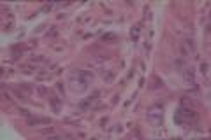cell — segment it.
<instances>
[{
    "label": "cell",
    "instance_id": "cell-1",
    "mask_svg": "<svg viewBox=\"0 0 211 140\" xmlns=\"http://www.w3.org/2000/svg\"><path fill=\"white\" fill-rule=\"evenodd\" d=\"M92 81H93V74L88 70H72L69 75V86L74 93H85L90 88Z\"/></svg>",
    "mask_w": 211,
    "mask_h": 140
},
{
    "label": "cell",
    "instance_id": "cell-2",
    "mask_svg": "<svg viewBox=\"0 0 211 140\" xmlns=\"http://www.w3.org/2000/svg\"><path fill=\"white\" fill-rule=\"evenodd\" d=\"M195 119H197L195 107H188V105H180L174 114V122L178 126H183V128L192 126L195 122Z\"/></svg>",
    "mask_w": 211,
    "mask_h": 140
},
{
    "label": "cell",
    "instance_id": "cell-3",
    "mask_svg": "<svg viewBox=\"0 0 211 140\" xmlns=\"http://www.w3.org/2000/svg\"><path fill=\"white\" fill-rule=\"evenodd\" d=\"M146 119H148V122L153 128H160L162 121H164V105L162 103H153L151 107H148Z\"/></svg>",
    "mask_w": 211,
    "mask_h": 140
},
{
    "label": "cell",
    "instance_id": "cell-4",
    "mask_svg": "<svg viewBox=\"0 0 211 140\" xmlns=\"http://www.w3.org/2000/svg\"><path fill=\"white\" fill-rule=\"evenodd\" d=\"M183 82L187 88H192V89H197V79H195V72H193L192 67H187L183 70Z\"/></svg>",
    "mask_w": 211,
    "mask_h": 140
},
{
    "label": "cell",
    "instance_id": "cell-5",
    "mask_svg": "<svg viewBox=\"0 0 211 140\" xmlns=\"http://www.w3.org/2000/svg\"><path fill=\"white\" fill-rule=\"evenodd\" d=\"M99 96H100V93H99V91H93V95L88 96V98H85V100H83L79 105H77V109H79L81 112H86V110L90 109V107H93V103H95L97 100H99Z\"/></svg>",
    "mask_w": 211,
    "mask_h": 140
},
{
    "label": "cell",
    "instance_id": "cell-6",
    "mask_svg": "<svg viewBox=\"0 0 211 140\" xmlns=\"http://www.w3.org/2000/svg\"><path fill=\"white\" fill-rule=\"evenodd\" d=\"M50 103L53 105V110L55 112H60V109H62V103H63V98H58V96H55L53 93L50 95Z\"/></svg>",
    "mask_w": 211,
    "mask_h": 140
},
{
    "label": "cell",
    "instance_id": "cell-7",
    "mask_svg": "<svg viewBox=\"0 0 211 140\" xmlns=\"http://www.w3.org/2000/svg\"><path fill=\"white\" fill-rule=\"evenodd\" d=\"M50 119H34V118H28V124L30 126H35V124H48Z\"/></svg>",
    "mask_w": 211,
    "mask_h": 140
},
{
    "label": "cell",
    "instance_id": "cell-8",
    "mask_svg": "<svg viewBox=\"0 0 211 140\" xmlns=\"http://www.w3.org/2000/svg\"><path fill=\"white\" fill-rule=\"evenodd\" d=\"M118 37L114 33H104L102 35V42H116Z\"/></svg>",
    "mask_w": 211,
    "mask_h": 140
},
{
    "label": "cell",
    "instance_id": "cell-9",
    "mask_svg": "<svg viewBox=\"0 0 211 140\" xmlns=\"http://www.w3.org/2000/svg\"><path fill=\"white\" fill-rule=\"evenodd\" d=\"M139 32H141L139 26H132L130 35H132V40H134V42H137V39H139Z\"/></svg>",
    "mask_w": 211,
    "mask_h": 140
},
{
    "label": "cell",
    "instance_id": "cell-10",
    "mask_svg": "<svg viewBox=\"0 0 211 140\" xmlns=\"http://www.w3.org/2000/svg\"><path fill=\"white\" fill-rule=\"evenodd\" d=\"M113 79H114V72H113V70H109L108 75H104V81H106V82H113Z\"/></svg>",
    "mask_w": 211,
    "mask_h": 140
},
{
    "label": "cell",
    "instance_id": "cell-11",
    "mask_svg": "<svg viewBox=\"0 0 211 140\" xmlns=\"http://www.w3.org/2000/svg\"><path fill=\"white\" fill-rule=\"evenodd\" d=\"M55 88H56V91L60 93V96L63 98V82H56V86H55Z\"/></svg>",
    "mask_w": 211,
    "mask_h": 140
},
{
    "label": "cell",
    "instance_id": "cell-12",
    "mask_svg": "<svg viewBox=\"0 0 211 140\" xmlns=\"http://www.w3.org/2000/svg\"><path fill=\"white\" fill-rule=\"evenodd\" d=\"M13 58H14V60L19 58V46H14V48H13Z\"/></svg>",
    "mask_w": 211,
    "mask_h": 140
},
{
    "label": "cell",
    "instance_id": "cell-13",
    "mask_svg": "<svg viewBox=\"0 0 211 140\" xmlns=\"http://www.w3.org/2000/svg\"><path fill=\"white\" fill-rule=\"evenodd\" d=\"M201 72H202V75L208 74V63H206V61H202V63H201Z\"/></svg>",
    "mask_w": 211,
    "mask_h": 140
},
{
    "label": "cell",
    "instance_id": "cell-14",
    "mask_svg": "<svg viewBox=\"0 0 211 140\" xmlns=\"http://www.w3.org/2000/svg\"><path fill=\"white\" fill-rule=\"evenodd\" d=\"M19 112H21L23 116H27V118H32V116H30V112H28L27 109H19Z\"/></svg>",
    "mask_w": 211,
    "mask_h": 140
},
{
    "label": "cell",
    "instance_id": "cell-15",
    "mask_svg": "<svg viewBox=\"0 0 211 140\" xmlns=\"http://www.w3.org/2000/svg\"><path fill=\"white\" fill-rule=\"evenodd\" d=\"M46 35H48V37H55V35H56V30L53 28V30H51V32H48Z\"/></svg>",
    "mask_w": 211,
    "mask_h": 140
}]
</instances>
